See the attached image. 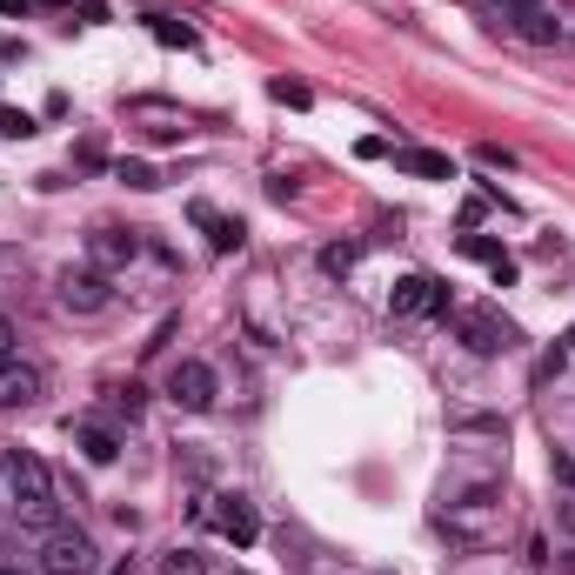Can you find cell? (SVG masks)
Instances as JSON below:
<instances>
[{"mask_svg":"<svg viewBox=\"0 0 575 575\" xmlns=\"http://www.w3.org/2000/svg\"><path fill=\"white\" fill-rule=\"evenodd\" d=\"M275 100H288V108H308V87H295V81H275Z\"/></svg>","mask_w":575,"mask_h":575,"instance_id":"cell-22","label":"cell"},{"mask_svg":"<svg viewBox=\"0 0 575 575\" xmlns=\"http://www.w3.org/2000/svg\"><path fill=\"white\" fill-rule=\"evenodd\" d=\"M355 261H361V248L355 241H335V248H322V275L342 281V275H355Z\"/></svg>","mask_w":575,"mask_h":575,"instance_id":"cell-15","label":"cell"},{"mask_svg":"<svg viewBox=\"0 0 575 575\" xmlns=\"http://www.w3.org/2000/svg\"><path fill=\"white\" fill-rule=\"evenodd\" d=\"M455 248H462V254H468V261H482V268H489V275H495V281H515V261H508V254H502V241H489V235H462V241H455Z\"/></svg>","mask_w":575,"mask_h":575,"instance_id":"cell-12","label":"cell"},{"mask_svg":"<svg viewBox=\"0 0 575 575\" xmlns=\"http://www.w3.org/2000/svg\"><path fill=\"white\" fill-rule=\"evenodd\" d=\"M154 40H161V47H194V27H188V21H168V14H154Z\"/></svg>","mask_w":575,"mask_h":575,"instance_id":"cell-17","label":"cell"},{"mask_svg":"<svg viewBox=\"0 0 575 575\" xmlns=\"http://www.w3.org/2000/svg\"><path fill=\"white\" fill-rule=\"evenodd\" d=\"M108 575H128V562H121V568H108Z\"/></svg>","mask_w":575,"mask_h":575,"instance_id":"cell-28","label":"cell"},{"mask_svg":"<svg viewBox=\"0 0 575 575\" xmlns=\"http://www.w3.org/2000/svg\"><path fill=\"white\" fill-rule=\"evenodd\" d=\"M161 575H207V568H201L194 549H175V555H161Z\"/></svg>","mask_w":575,"mask_h":575,"instance_id":"cell-18","label":"cell"},{"mask_svg":"<svg viewBox=\"0 0 575 575\" xmlns=\"http://www.w3.org/2000/svg\"><path fill=\"white\" fill-rule=\"evenodd\" d=\"M235 575H248V568H235Z\"/></svg>","mask_w":575,"mask_h":575,"instance_id":"cell-30","label":"cell"},{"mask_svg":"<svg viewBox=\"0 0 575 575\" xmlns=\"http://www.w3.org/2000/svg\"><path fill=\"white\" fill-rule=\"evenodd\" d=\"M87 254H94L100 275H108V268H128V261L141 254V235H134V228H94V235H87Z\"/></svg>","mask_w":575,"mask_h":575,"instance_id":"cell-10","label":"cell"},{"mask_svg":"<svg viewBox=\"0 0 575 575\" xmlns=\"http://www.w3.org/2000/svg\"><path fill=\"white\" fill-rule=\"evenodd\" d=\"M55 301L68 308V315H100V308L115 301V288H108V275H100V268H61Z\"/></svg>","mask_w":575,"mask_h":575,"instance_id":"cell-7","label":"cell"},{"mask_svg":"<svg viewBox=\"0 0 575 575\" xmlns=\"http://www.w3.org/2000/svg\"><path fill=\"white\" fill-rule=\"evenodd\" d=\"M40 388H47V375H40V361H0V408H34L40 402Z\"/></svg>","mask_w":575,"mask_h":575,"instance_id":"cell-8","label":"cell"},{"mask_svg":"<svg viewBox=\"0 0 575 575\" xmlns=\"http://www.w3.org/2000/svg\"><path fill=\"white\" fill-rule=\"evenodd\" d=\"M455 342L489 361V355H502L515 342V322L502 315V308H455Z\"/></svg>","mask_w":575,"mask_h":575,"instance_id":"cell-4","label":"cell"},{"mask_svg":"<svg viewBox=\"0 0 575 575\" xmlns=\"http://www.w3.org/2000/svg\"><path fill=\"white\" fill-rule=\"evenodd\" d=\"M442 529L462 536V542H489V536H502V489L482 482V489H468V495H448V502H442Z\"/></svg>","mask_w":575,"mask_h":575,"instance_id":"cell-1","label":"cell"},{"mask_svg":"<svg viewBox=\"0 0 575 575\" xmlns=\"http://www.w3.org/2000/svg\"><path fill=\"white\" fill-rule=\"evenodd\" d=\"M476 154H482V168H515V154H508V147H495V141H482Z\"/></svg>","mask_w":575,"mask_h":575,"instance_id":"cell-21","label":"cell"},{"mask_svg":"<svg viewBox=\"0 0 575 575\" xmlns=\"http://www.w3.org/2000/svg\"><path fill=\"white\" fill-rule=\"evenodd\" d=\"M0 575H27V568H21V555H8V549H0Z\"/></svg>","mask_w":575,"mask_h":575,"instance_id":"cell-25","label":"cell"},{"mask_svg":"<svg viewBox=\"0 0 575 575\" xmlns=\"http://www.w3.org/2000/svg\"><path fill=\"white\" fill-rule=\"evenodd\" d=\"M395 168L415 175V181H455V161L435 147H395Z\"/></svg>","mask_w":575,"mask_h":575,"instance_id":"cell-11","label":"cell"},{"mask_svg":"<svg viewBox=\"0 0 575 575\" xmlns=\"http://www.w3.org/2000/svg\"><path fill=\"white\" fill-rule=\"evenodd\" d=\"M194 221H201L207 235H215V254H228V248H241V235H248L241 221H221V215H215V207H207V201H194Z\"/></svg>","mask_w":575,"mask_h":575,"instance_id":"cell-13","label":"cell"},{"mask_svg":"<svg viewBox=\"0 0 575 575\" xmlns=\"http://www.w3.org/2000/svg\"><path fill=\"white\" fill-rule=\"evenodd\" d=\"M115 181H128L134 194H154V188H161V175H154L147 161H121V168H115Z\"/></svg>","mask_w":575,"mask_h":575,"instance_id":"cell-16","label":"cell"},{"mask_svg":"<svg viewBox=\"0 0 575 575\" xmlns=\"http://www.w3.org/2000/svg\"><path fill=\"white\" fill-rule=\"evenodd\" d=\"M168 402L188 408V415H207V408L221 402L215 369H207V361H175V369H168Z\"/></svg>","mask_w":575,"mask_h":575,"instance_id":"cell-6","label":"cell"},{"mask_svg":"<svg viewBox=\"0 0 575 575\" xmlns=\"http://www.w3.org/2000/svg\"><path fill=\"white\" fill-rule=\"evenodd\" d=\"M0 14H27V0H0Z\"/></svg>","mask_w":575,"mask_h":575,"instance_id":"cell-27","label":"cell"},{"mask_svg":"<svg viewBox=\"0 0 575 575\" xmlns=\"http://www.w3.org/2000/svg\"><path fill=\"white\" fill-rule=\"evenodd\" d=\"M388 315L395 322H422V315H448V288L435 275H402L388 288Z\"/></svg>","mask_w":575,"mask_h":575,"instance_id":"cell-5","label":"cell"},{"mask_svg":"<svg viewBox=\"0 0 575 575\" xmlns=\"http://www.w3.org/2000/svg\"><path fill=\"white\" fill-rule=\"evenodd\" d=\"M215 529H221L235 549H248V542L261 536V515H254L248 495H215Z\"/></svg>","mask_w":575,"mask_h":575,"instance_id":"cell-9","label":"cell"},{"mask_svg":"<svg viewBox=\"0 0 575 575\" xmlns=\"http://www.w3.org/2000/svg\"><path fill=\"white\" fill-rule=\"evenodd\" d=\"M81 455H87V462H94V468H108V462H115V455H121V442H115V435H108V429H94V422H87V429H81Z\"/></svg>","mask_w":575,"mask_h":575,"instance_id":"cell-14","label":"cell"},{"mask_svg":"<svg viewBox=\"0 0 575 575\" xmlns=\"http://www.w3.org/2000/svg\"><path fill=\"white\" fill-rule=\"evenodd\" d=\"M40 575H100L94 536L74 529V522H55V529L40 536Z\"/></svg>","mask_w":575,"mask_h":575,"instance_id":"cell-2","label":"cell"},{"mask_svg":"<svg viewBox=\"0 0 575 575\" xmlns=\"http://www.w3.org/2000/svg\"><path fill=\"white\" fill-rule=\"evenodd\" d=\"M568 342H575V335H568ZM568 361H575V348H568Z\"/></svg>","mask_w":575,"mask_h":575,"instance_id":"cell-29","label":"cell"},{"mask_svg":"<svg viewBox=\"0 0 575 575\" xmlns=\"http://www.w3.org/2000/svg\"><path fill=\"white\" fill-rule=\"evenodd\" d=\"M555 529H562V536H575V495H568V502H555Z\"/></svg>","mask_w":575,"mask_h":575,"instance_id":"cell-23","label":"cell"},{"mask_svg":"<svg viewBox=\"0 0 575 575\" xmlns=\"http://www.w3.org/2000/svg\"><path fill=\"white\" fill-rule=\"evenodd\" d=\"M555 476H562V482L575 489V462H568V455H555Z\"/></svg>","mask_w":575,"mask_h":575,"instance_id":"cell-26","label":"cell"},{"mask_svg":"<svg viewBox=\"0 0 575 575\" xmlns=\"http://www.w3.org/2000/svg\"><path fill=\"white\" fill-rule=\"evenodd\" d=\"M495 21H502L508 34H522L529 47H555V40H562L555 0H495Z\"/></svg>","mask_w":575,"mask_h":575,"instance_id":"cell-3","label":"cell"},{"mask_svg":"<svg viewBox=\"0 0 575 575\" xmlns=\"http://www.w3.org/2000/svg\"><path fill=\"white\" fill-rule=\"evenodd\" d=\"M8 355H14V322L0 315V361H8Z\"/></svg>","mask_w":575,"mask_h":575,"instance_id":"cell-24","label":"cell"},{"mask_svg":"<svg viewBox=\"0 0 575 575\" xmlns=\"http://www.w3.org/2000/svg\"><path fill=\"white\" fill-rule=\"evenodd\" d=\"M0 134H8V141H27V134H34V115H21V108H0Z\"/></svg>","mask_w":575,"mask_h":575,"instance_id":"cell-19","label":"cell"},{"mask_svg":"<svg viewBox=\"0 0 575 575\" xmlns=\"http://www.w3.org/2000/svg\"><path fill=\"white\" fill-rule=\"evenodd\" d=\"M141 382H128V388H115V415H128V422H134V415H141Z\"/></svg>","mask_w":575,"mask_h":575,"instance_id":"cell-20","label":"cell"}]
</instances>
